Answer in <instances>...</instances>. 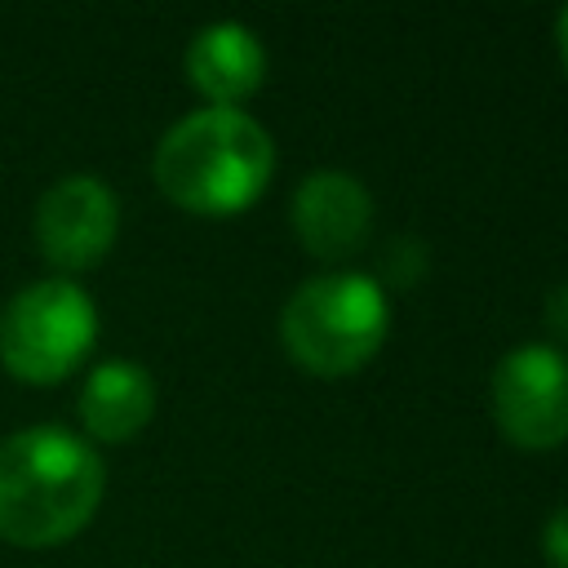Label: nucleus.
Returning <instances> with one entry per match:
<instances>
[{
    "label": "nucleus",
    "mask_w": 568,
    "mask_h": 568,
    "mask_svg": "<svg viewBox=\"0 0 568 568\" xmlns=\"http://www.w3.org/2000/svg\"><path fill=\"white\" fill-rule=\"evenodd\" d=\"M541 555L550 568H568V506H559L541 528Z\"/></svg>",
    "instance_id": "nucleus-10"
},
{
    "label": "nucleus",
    "mask_w": 568,
    "mask_h": 568,
    "mask_svg": "<svg viewBox=\"0 0 568 568\" xmlns=\"http://www.w3.org/2000/svg\"><path fill=\"white\" fill-rule=\"evenodd\" d=\"M555 44H559V58L568 71V9H559V18H555Z\"/></svg>",
    "instance_id": "nucleus-13"
},
{
    "label": "nucleus",
    "mask_w": 568,
    "mask_h": 568,
    "mask_svg": "<svg viewBox=\"0 0 568 568\" xmlns=\"http://www.w3.org/2000/svg\"><path fill=\"white\" fill-rule=\"evenodd\" d=\"M102 484V457L62 426H27L0 439V537L13 546L75 537L93 519Z\"/></svg>",
    "instance_id": "nucleus-1"
},
{
    "label": "nucleus",
    "mask_w": 568,
    "mask_h": 568,
    "mask_svg": "<svg viewBox=\"0 0 568 568\" xmlns=\"http://www.w3.org/2000/svg\"><path fill=\"white\" fill-rule=\"evenodd\" d=\"M488 404L515 448H559L568 439V355L550 342L510 346L493 368Z\"/></svg>",
    "instance_id": "nucleus-5"
},
{
    "label": "nucleus",
    "mask_w": 568,
    "mask_h": 568,
    "mask_svg": "<svg viewBox=\"0 0 568 568\" xmlns=\"http://www.w3.org/2000/svg\"><path fill=\"white\" fill-rule=\"evenodd\" d=\"M120 231L115 191L93 173L53 182L36 204V244L62 271H84L106 257Z\"/></svg>",
    "instance_id": "nucleus-6"
},
{
    "label": "nucleus",
    "mask_w": 568,
    "mask_h": 568,
    "mask_svg": "<svg viewBox=\"0 0 568 568\" xmlns=\"http://www.w3.org/2000/svg\"><path fill=\"white\" fill-rule=\"evenodd\" d=\"M275 169L271 133L240 106H204L182 115L155 146V186L186 213L231 217L248 209Z\"/></svg>",
    "instance_id": "nucleus-2"
},
{
    "label": "nucleus",
    "mask_w": 568,
    "mask_h": 568,
    "mask_svg": "<svg viewBox=\"0 0 568 568\" xmlns=\"http://www.w3.org/2000/svg\"><path fill=\"white\" fill-rule=\"evenodd\" d=\"M266 49L244 22H209L186 44V80L209 106H235L262 89Z\"/></svg>",
    "instance_id": "nucleus-8"
},
{
    "label": "nucleus",
    "mask_w": 568,
    "mask_h": 568,
    "mask_svg": "<svg viewBox=\"0 0 568 568\" xmlns=\"http://www.w3.org/2000/svg\"><path fill=\"white\" fill-rule=\"evenodd\" d=\"M293 231L320 262H342L368 244L373 195L346 169H315L293 191Z\"/></svg>",
    "instance_id": "nucleus-7"
},
{
    "label": "nucleus",
    "mask_w": 568,
    "mask_h": 568,
    "mask_svg": "<svg viewBox=\"0 0 568 568\" xmlns=\"http://www.w3.org/2000/svg\"><path fill=\"white\" fill-rule=\"evenodd\" d=\"M98 337L93 297L71 280H36L0 315V359L13 377L49 386L80 368Z\"/></svg>",
    "instance_id": "nucleus-4"
},
{
    "label": "nucleus",
    "mask_w": 568,
    "mask_h": 568,
    "mask_svg": "<svg viewBox=\"0 0 568 568\" xmlns=\"http://www.w3.org/2000/svg\"><path fill=\"white\" fill-rule=\"evenodd\" d=\"M155 413V382L142 364L111 359L98 364L80 390V422L93 439L124 444L133 439Z\"/></svg>",
    "instance_id": "nucleus-9"
},
{
    "label": "nucleus",
    "mask_w": 568,
    "mask_h": 568,
    "mask_svg": "<svg viewBox=\"0 0 568 568\" xmlns=\"http://www.w3.org/2000/svg\"><path fill=\"white\" fill-rule=\"evenodd\" d=\"M546 324L555 337H568V284H555L546 297Z\"/></svg>",
    "instance_id": "nucleus-12"
},
{
    "label": "nucleus",
    "mask_w": 568,
    "mask_h": 568,
    "mask_svg": "<svg viewBox=\"0 0 568 568\" xmlns=\"http://www.w3.org/2000/svg\"><path fill=\"white\" fill-rule=\"evenodd\" d=\"M390 333L386 284L359 271L311 275L280 311V342L288 359L315 377H346L364 368Z\"/></svg>",
    "instance_id": "nucleus-3"
},
{
    "label": "nucleus",
    "mask_w": 568,
    "mask_h": 568,
    "mask_svg": "<svg viewBox=\"0 0 568 568\" xmlns=\"http://www.w3.org/2000/svg\"><path fill=\"white\" fill-rule=\"evenodd\" d=\"M426 266V253L422 244L413 240H395V248L386 253V271H390V284H413V275Z\"/></svg>",
    "instance_id": "nucleus-11"
}]
</instances>
